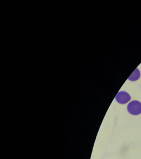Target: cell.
<instances>
[{"label":"cell","instance_id":"obj_2","mask_svg":"<svg viewBox=\"0 0 141 159\" xmlns=\"http://www.w3.org/2000/svg\"><path fill=\"white\" fill-rule=\"evenodd\" d=\"M130 95L125 91L119 92L116 96L117 102L120 104H126L131 100Z\"/></svg>","mask_w":141,"mask_h":159},{"label":"cell","instance_id":"obj_3","mask_svg":"<svg viewBox=\"0 0 141 159\" xmlns=\"http://www.w3.org/2000/svg\"><path fill=\"white\" fill-rule=\"evenodd\" d=\"M140 76H141L140 71L139 69L137 68L132 74L129 77V80L131 81H135L138 80L139 79Z\"/></svg>","mask_w":141,"mask_h":159},{"label":"cell","instance_id":"obj_1","mask_svg":"<svg viewBox=\"0 0 141 159\" xmlns=\"http://www.w3.org/2000/svg\"><path fill=\"white\" fill-rule=\"evenodd\" d=\"M127 111L130 114L137 116L141 113V103L138 101H133L127 106Z\"/></svg>","mask_w":141,"mask_h":159}]
</instances>
